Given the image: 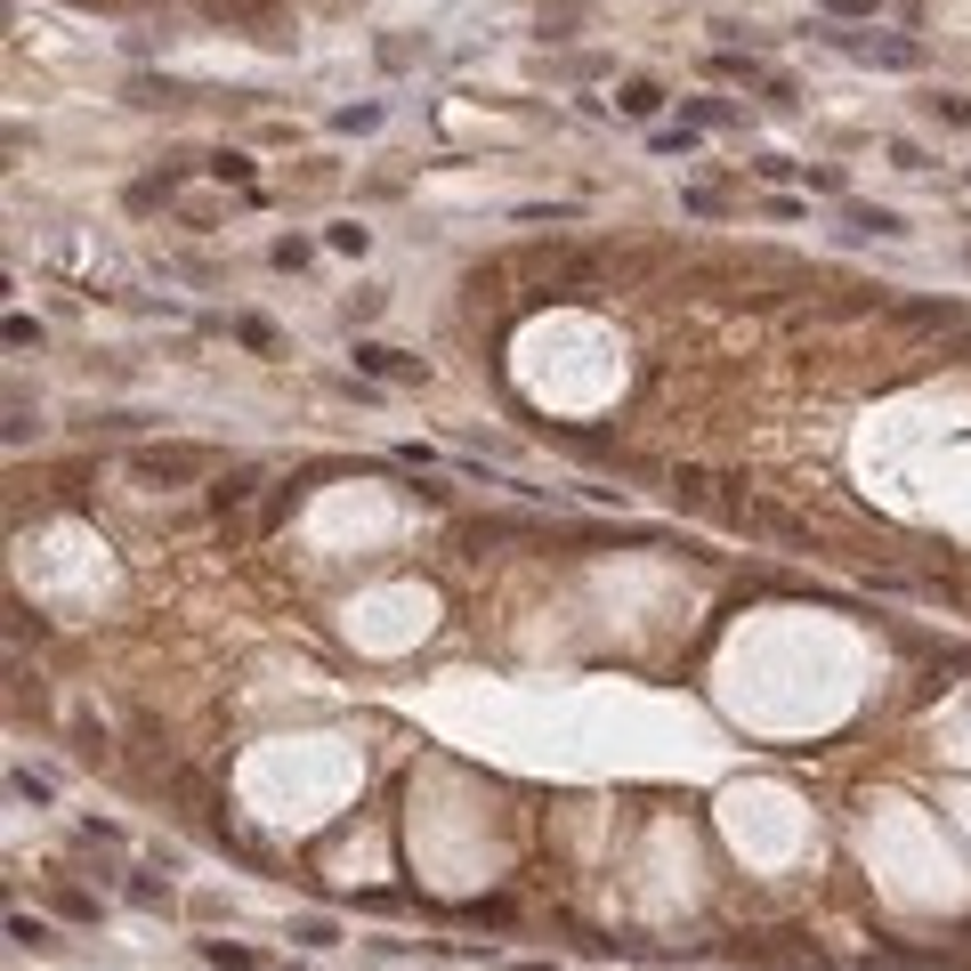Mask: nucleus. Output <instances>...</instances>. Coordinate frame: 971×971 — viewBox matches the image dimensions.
Here are the masks:
<instances>
[{
	"label": "nucleus",
	"instance_id": "39448f33",
	"mask_svg": "<svg viewBox=\"0 0 971 971\" xmlns=\"http://www.w3.org/2000/svg\"><path fill=\"white\" fill-rule=\"evenodd\" d=\"M891 316L906 324V333H956L963 308H956V300H891Z\"/></svg>",
	"mask_w": 971,
	"mask_h": 971
},
{
	"label": "nucleus",
	"instance_id": "2eb2a0df",
	"mask_svg": "<svg viewBox=\"0 0 971 971\" xmlns=\"http://www.w3.org/2000/svg\"><path fill=\"white\" fill-rule=\"evenodd\" d=\"M9 939H25V947H49V923H41V915H9Z\"/></svg>",
	"mask_w": 971,
	"mask_h": 971
},
{
	"label": "nucleus",
	"instance_id": "6e6552de",
	"mask_svg": "<svg viewBox=\"0 0 971 971\" xmlns=\"http://www.w3.org/2000/svg\"><path fill=\"white\" fill-rule=\"evenodd\" d=\"M203 956H211L219 971H267V963L252 956V947H227V939H203Z\"/></svg>",
	"mask_w": 971,
	"mask_h": 971
},
{
	"label": "nucleus",
	"instance_id": "f257e3e1",
	"mask_svg": "<svg viewBox=\"0 0 971 971\" xmlns=\"http://www.w3.org/2000/svg\"><path fill=\"white\" fill-rule=\"evenodd\" d=\"M130 478H138V486L219 478V453H211V446H130Z\"/></svg>",
	"mask_w": 971,
	"mask_h": 971
},
{
	"label": "nucleus",
	"instance_id": "7ed1b4c3",
	"mask_svg": "<svg viewBox=\"0 0 971 971\" xmlns=\"http://www.w3.org/2000/svg\"><path fill=\"white\" fill-rule=\"evenodd\" d=\"M834 49H851V57H866V66H923V41H882V33H842V25H818Z\"/></svg>",
	"mask_w": 971,
	"mask_h": 971
},
{
	"label": "nucleus",
	"instance_id": "f8f14e48",
	"mask_svg": "<svg viewBox=\"0 0 971 971\" xmlns=\"http://www.w3.org/2000/svg\"><path fill=\"white\" fill-rule=\"evenodd\" d=\"M73 753H81V761H90V770H97V761H106L114 745H106V729H90V720H81V729H73Z\"/></svg>",
	"mask_w": 971,
	"mask_h": 971
},
{
	"label": "nucleus",
	"instance_id": "a211bd4d",
	"mask_svg": "<svg viewBox=\"0 0 971 971\" xmlns=\"http://www.w3.org/2000/svg\"><path fill=\"white\" fill-rule=\"evenodd\" d=\"M713 73H729V81H753L761 66H753V57H737V49H720V57H713Z\"/></svg>",
	"mask_w": 971,
	"mask_h": 971
},
{
	"label": "nucleus",
	"instance_id": "ddd939ff",
	"mask_svg": "<svg viewBox=\"0 0 971 971\" xmlns=\"http://www.w3.org/2000/svg\"><path fill=\"white\" fill-rule=\"evenodd\" d=\"M235 340L243 348H276V324H267V316H235Z\"/></svg>",
	"mask_w": 971,
	"mask_h": 971
},
{
	"label": "nucleus",
	"instance_id": "423d86ee",
	"mask_svg": "<svg viewBox=\"0 0 971 971\" xmlns=\"http://www.w3.org/2000/svg\"><path fill=\"white\" fill-rule=\"evenodd\" d=\"M252 486H259V470H252V462L219 470V486H211V510H243V502H252Z\"/></svg>",
	"mask_w": 971,
	"mask_h": 971
},
{
	"label": "nucleus",
	"instance_id": "f3484780",
	"mask_svg": "<svg viewBox=\"0 0 971 971\" xmlns=\"http://www.w3.org/2000/svg\"><path fill=\"white\" fill-rule=\"evenodd\" d=\"M9 785H16V801H33V810H41V801H49V777H33V770H16Z\"/></svg>",
	"mask_w": 971,
	"mask_h": 971
},
{
	"label": "nucleus",
	"instance_id": "dca6fc26",
	"mask_svg": "<svg viewBox=\"0 0 971 971\" xmlns=\"http://www.w3.org/2000/svg\"><path fill=\"white\" fill-rule=\"evenodd\" d=\"M891 162H899V171H932V154H923L915 138H891Z\"/></svg>",
	"mask_w": 971,
	"mask_h": 971
},
{
	"label": "nucleus",
	"instance_id": "20e7f679",
	"mask_svg": "<svg viewBox=\"0 0 971 971\" xmlns=\"http://www.w3.org/2000/svg\"><path fill=\"white\" fill-rule=\"evenodd\" d=\"M357 373L413 389V381H421V357H405V348H381V340H357Z\"/></svg>",
	"mask_w": 971,
	"mask_h": 971
},
{
	"label": "nucleus",
	"instance_id": "0eeeda50",
	"mask_svg": "<svg viewBox=\"0 0 971 971\" xmlns=\"http://www.w3.org/2000/svg\"><path fill=\"white\" fill-rule=\"evenodd\" d=\"M851 227H858V235H906V219L882 211V203H851Z\"/></svg>",
	"mask_w": 971,
	"mask_h": 971
},
{
	"label": "nucleus",
	"instance_id": "6ab92c4d",
	"mask_svg": "<svg viewBox=\"0 0 971 971\" xmlns=\"http://www.w3.org/2000/svg\"><path fill=\"white\" fill-rule=\"evenodd\" d=\"M0 333H9V348H41V324H33V316H9Z\"/></svg>",
	"mask_w": 971,
	"mask_h": 971
},
{
	"label": "nucleus",
	"instance_id": "9d476101",
	"mask_svg": "<svg viewBox=\"0 0 971 971\" xmlns=\"http://www.w3.org/2000/svg\"><path fill=\"white\" fill-rule=\"evenodd\" d=\"M923 106H932L939 122H956V130H971V97H956V90H932Z\"/></svg>",
	"mask_w": 971,
	"mask_h": 971
},
{
	"label": "nucleus",
	"instance_id": "9b49d317",
	"mask_svg": "<svg viewBox=\"0 0 971 971\" xmlns=\"http://www.w3.org/2000/svg\"><path fill=\"white\" fill-rule=\"evenodd\" d=\"M615 106H624V114H656V106H664V90H656V81H624Z\"/></svg>",
	"mask_w": 971,
	"mask_h": 971
},
{
	"label": "nucleus",
	"instance_id": "1a4fd4ad",
	"mask_svg": "<svg viewBox=\"0 0 971 971\" xmlns=\"http://www.w3.org/2000/svg\"><path fill=\"white\" fill-rule=\"evenodd\" d=\"M292 939H300V947H340V923H333V915H300Z\"/></svg>",
	"mask_w": 971,
	"mask_h": 971
},
{
	"label": "nucleus",
	"instance_id": "4468645a",
	"mask_svg": "<svg viewBox=\"0 0 971 971\" xmlns=\"http://www.w3.org/2000/svg\"><path fill=\"white\" fill-rule=\"evenodd\" d=\"M267 259H276L284 276H300V267H308V243H300V235H284V243H276V252H267Z\"/></svg>",
	"mask_w": 971,
	"mask_h": 971
},
{
	"label": "nucleus",
	"instance_id": "f03ea898",
	"mask_svg": "<svg viewBox=\"0 0 971 971\" xmlns=\"http://www.w3.org/2000/svg\"><path fill=\"white\" fill-rule=\"evenodd\" d=\"M729 956L745 971H834L818 947H801V932H745V939H729Z\"/></svg>",
	"mask_w": 971,
	"mask_h": 971
},
{
	"label": "nucleus",
	"instance_id": "aec40b11",
	"mask_svg": "<svg viewBox=\"0 0 971 971\" xmlns=\"http://www.w3.org/2000/svg\"><path fill=\"white\" fill-rule=\"evenodd\" d=\"M851 16H875V0H834V25H851Z\"/></svg>",
	"mask_w": 971,
	"mask_h": 971
}]
</instances>
